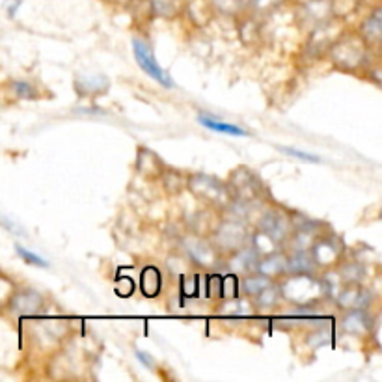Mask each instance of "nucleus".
Wrapping results in <instances>:
<instances>
[{"mask_svg":"<svg viewBox=\"0 0 382 382\" xmlns=\"http://www.w3.org/2000/svg\"><path fill=\"white\" fill-rule=\"evenodd\" d=\"M185 246H187V252L189 256L192 257V261H196L198 265H205V267H211L216 263V252L211 248L207 242H204L202 239H187L185 241Z\"/></svg>","mask_w":382,"mask_h":382,"instance_id":"6","label":"nucleus"},{"mask_svg":"<svg viewBox=\"0 0 382 382\" xmlns=\"http://www.w3.org/2000/svg\"><path fill=\"white\" fill-rule=\"evenodd\" d=\"M16 250L17 254L25 259V263H28V265H34V267H43V269H47L49 267V263L43 259V257H39L37 254H34V252L27 250L25 246L21 245H17L16 246Z\"/></svg>","mask_w":382,"mask_h":382,"instance_id":"18","label":"nucleus"},{"mask_svg":"<svg viewBox=\"0 0 382 382\" xmlns=\"http://www.w3.org/2000/svg\"><path fill=\"white\" fill-rule=\"evenodd\" d=\"M343 328L351 334H360V332L369 328V319L364 314V309H352L351 314L343 319Z\"/></svg>","mask_w":382,"mask_h":382,"instance_id":"14","label":"nucleus"},{"mask_svg":"<svg viewBox=\"0 0 382 382\" xmlns=\"http://www.w3.org/2000/svg\"><path fill=\"white\" fill-rule=\"evenodd\" d=\"M341 278L345 282H360L364 278V267L358 263H347L345 267L341 269Z\"/></svg>","mask_w":382,"mask_h":382,"instance_id":"19","label":"nucleus"},{"mask_svg":"<svg viewBox=\"0 0 382 382\" xmlns=\"http://www.w3.org/2000/svg\"><path fill=\"white\" fill-rule=\"evenodd\" d=\"M323 291H325V285L317 282L312 274H295L291 280L283 283L280 293H283L289 299L299 300V302H308V300L319 297Z\"/></svg>","mask_w":382,"mask_h":382,"instance_id":"2","label":"nucleus"},{"mask_svg":"<svg viewBox=\"0 0 382 382\" xmlns=\"http://www.w3.org/2000/svg\"><path fill=\"white\" fill-rule=\"evenodd\" d=\"M256 271L259 274L267 278H276L278 274H282L288 271V257L282 256V254H271L265 259H257Z\"/></svg>","mask_w":382,"mask_h":382,"instance_id":"9","label":"nucleus"},{"mask_svg":"<svg viewBox=\"0 0 382 382\" xmlns=\"http://www.w3.org/2000/svg\"><path fill=\"white\" fill-rule=\"evenodd\" d=\"M215 242L220 250L228 252H239L241 248H245L246 242H248V231H246L245 226L237 220H231V222H224L222 226H218V230L215 231Z\"/></svg>","mask_w":382,"mask_h":382,"instance_id":"4","label":"nucleus"},{"mask_svg":"<svg viewBox=\"0 0 382 382\" xmlns=\"http://www.w3.org/2000/svg\"><path fill=\"white\" fill-rule=\"evenodd\" d=\"M135 355H137V358L142 362V364H144V366L149 367V369H153V366H155V362H153V358L149 355H147V352L137 351V352H135Z\"/></svg>","mask_w":382,"mask_h":382,"instance_id":"24","label":"nucleus"},{"mask_svg":"<svg viewBox=\"0 0 382 382\" xmlns=\"http://www.w3.org/2000/svg\"><path fill=\"white\" fill-rule=\"evenodd\" d=\"M99 77H92V79H84L82 82H77V88H79V86H84V94H90V92H94V94H97V92H101V90L103 88H99V86H97V82H99Z\"/></svg>","mask_w":382,"mask_h":382,"instance_id":"22","label":"nucleus"},{"mask_svg":"<svg viewBox=\"0 0 382 382\" xmlns=\"http://www.w3.org/2000/svg\"><path fill=\"white\" fill-rule=\"evenodd\" d=\"M11 283L4 278H0V304H4L6 300L11 299Z\"/></svg>","mask_w":382,"mask_h":382,"instance_id":"23","label":"nucleus"},{"mask_svg":"<svg viewBox=\"0 0 382 382\" xmlns=\"http://www.w3.org/2000/svg\"><path fill=\"white\" fill-rule=\"evenodd\" d=\"M271 283H273L271 278L263 276V274H257V276H246L245 282H242V288H245L246 295H254V297H256L259 291H263V289L267 288V285H271Z\"/></svg>","mask_w":382,"mask_h":382,"instance_id":"15","label":"nucleus"},{"mask_svg":"<svg viewBox=\"0 0 382 382\" xmlns=\"http://www.w3.org/2000/svg\"><path fill=\"white\" fill-rule=\"evenodd\" d=\"M13 90L19 99H36L37 92L28 82H13Z\"/></svg>","mask_w":382,"mask_h":382,"instance_id":"21","label":"nucleus"},{"mask_svg":"<svg viewBox=\"0 0 382 382\" xmlns=\"http://www.w3.org/2000/svg\"><path fill=\"white\" fill-rule=\"evenodd\" d=\"M161 291V273L155 267H146L142 273V293L155 297Z\"/></svg>","mask_w":382,"mask_h":382,"instance_id":"13","label":"nucleus"},{"mask_svg":"<svg viewBox=\"0 0 382 382\" xmlns=\"http://www.w3.org/2000/svg\"><path fill=\"white\" fill-rule=\"evenodd\" d=\"M312 257H314L315 265H330L335 261V257L340 256V245L335 239H319L312 245Z\"/></svg>","mask_w":382,"mask_h":382,"instance_id":"7","label":"nucleus"},{"mask_svg":"<svg viewBox=\"0 0 382 382\" xmlns=\"http://www.w3.org/2000/svg\"><path fill=\"white\" fill-rule=\"evenodd\" d=\"M259 231L273 242H283L291 235V220L282 211L269 209L259 218Z\"/></svg>","mask_w":382,"mask_h":382,"instance_id":"3","label":"nucleus"},{"mask_svg":"<svg viewBox=\"0 0 382 382\" xmlns=\"http://www.w3.org/2000/svg\"><path fill=\"white\" fill-rule=\"evenodd\" d=\"M364 34L367 39L371 42H378L381 39V10H377L364 25Z\"/></svg>","mask_w":382,"mask_h":382,"instance_id":"17","label":"nucleus"},{"mask_svg":"<svg viewBox=\"0 0 382 382\" xmlns=\"http://www.w3.org/2000/svg\"><path fill=\"white\" fill-rule=\"evenodd\" d=\"M288 271L291 274H314L315 261L308 252H297L288 259Z\"/></svg>","mask_w":382,"mask_h":382,"instance_id":"11","label":"nucleus"},{"mask_svg":"<svg viewBox=\"0 0 382 382\" xmlns=\"http://www.w3.org/2000/svg\"><path fill=\"white\" fill-rule=\"evenodd\" d=\"M190 187L198 196L202 198L209 199V202H215V199H220L224 196V190L216 183L215 179L209 178V175H194L190 179Z\"/></svg>","mask_w":382,"mask_h":382,"instance_id":"8","label":"nucleus"},{"mask_svg":"<svg viewBox=\"0 0 382 382\" xmlns=\"http://www.w3.org/2000/svg\"><path fill=\"white\" fill-rule=\"evenodd\" d=\"M133 53H135V58H137V63L140 66V69H144V73L149 75L159 84H163L164 88H172L173 82L170 79V75L159 66V62L153 56L152 47L144 39H138V37L133 39Z\"/></svg>","mask_w":382,"mask_h":382,"instance_id":"1","label":"nucleus"},{"mask_svg":"<svg viewBox=\"0 0 382 382\" xmlns=\"http://www.w3.org/2000/svg\"><path fill=\"white\" fill-rule=\"evenodd\" d=\"M280 152L288 153V155H291V157H295V159H300V161H306V163H321V159L317 157V155L300 152V149H297V147H280Z\"/></svg>","mask_w":382,"mask_h":382,"instance_id":"20","label":"nucleus"},{"mask_svg":"<svg viewBox=\"0 0 382 382\" xmlns=\"http://www.w3.org/2000/svg\"><path fill=\"white\" fill-rule=\"evenodd\" d=\"M257 250L256 248H248V246H245V248H241V250L237 252L235 257H233V265L231 267L235 269V271H242V273H246V271H256V265H257Z\"/></svg>","mask_w":382,"mask_h":382,"instance_id":"12","label":"nucleus"},{"mask_svg":"<svg viewBox=\"0 0 382 382\" xmlns=\"http://www.w3.org/2000/svg\"><path fill=\"white\" fill-rule=\"evenodd\" d=\"M198 121L205 127V129H211V131H215V133H226V135H233V137H246V135H248L242 127L231 125V123L220 121V120H216V118H213V116L202 114V116H198Z\"/></svg>","mask_w":382,"mask_h":382,"instance_id":"10","label":"nucleus"},{"mask_svg":"<svg viewBox=\"0 0 382 382\" xmlns=\"http://www.w3.org/2000/svg\"><path fill=\"white\" fill-rule=\"evenodd\" d=\"M42 297L36 291H21L16 297H11L10 306L11 309L19 315H34L42 308Z\"/></svg>","mask_w":382,"mask_h":382,"instance_id":"5","label":"nucleus"},{"mask_svg":"<svg viewBox=\"0 0 382 382\" xmlns=\"http://www.w3.org/2000/svg\"><path fill=\"white\" fill-rule=\"evenodd\" d=\"M280 299V289L273 288V283L256 295V304L259 308H273Z\"/></svg>","mask_w":382,"mask_h":382,"instance_id":"16","label":"nucleus"}]
</instances>
